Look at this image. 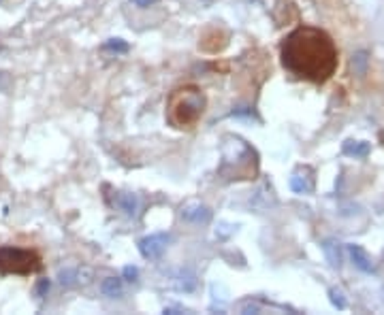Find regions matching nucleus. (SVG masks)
Returning a JSON list of instances; mask_svg holds the SVG:
<instances>
[{"mask_svg":"<svg viewBox=\"0 0 384 315\" xmlns=\"http://www.w3.org/2000/svg\"><path fill=\"white\" fill-rule=\"evenodd\" d=\"M282 62L292 75L301 79L325 81L337 66V50L327 32L305 26L286 36Z\"/></svg>","mask_w":384,"mask_h":315,"instance_id":"nucleus-1","label":"nucleus"},{"mask_svg":"<svg viewBox=\"0 0 384 315\" xmlns=\"http://www.w3.org/2000/svg\"><path fill=\"white\" fill-rule=\"evenodd\" d=\"M205 111V96L196 85L177 87L167 105V120L175 128H192Z\"/></svg>","mask_w":384,"mask_h":315,"instance_id":"nucleus-2","label":"nucleus"},{"mask_svg":"<svg viewBox=\"0 0 384 315\" xmlns=\"http://www.w3.org/2000/svg\"><path fill=\"white\" fill-rule=\"evenodd\" d=\"M41 256L19 247H0V273L3 275H32L41 271Z\"/></svg>","mask_w":384,"mask_h":315,"instance_id":"nucleus-3","label":"nucleus"},{"mask_svg":"<svg viewBox=\"0 0 384 315\" xmlns=\"http://www.w3.org/2000/svg\"><path fill=\"white\" fill-rule=\"evenodd\" d=\"M169 235H163V232H158V235H150V237H143L139 241V252L143 258L148 260H158L165 252H167V245H169Z\"/></svg>","mask_w":384,"mask_h":315,"instance_id":"nucleus-4","label":"nucleus"},{"mask_svg":"<svg viewBox=\"0 0 384 315\" xmlns=\"http://www.w3.org/2000/svg\"><path fill=\"white\" fill-rule=\"evenodd\" d=\"M182 217L190 224H196V226H205L212 219V211L201 202H188L182 207Z\"/></svg>","mask_w":384,"mask_h":315,"instance_id":"nucleus-5","label":"nucleus"},{"mask_svg":"<svg viewBox=\"0 0 384 315\" xmlns=\"http://www.w3.org/2000/svg\"><path fill=\"white\" fill-rule=\"evenodd\" d=\"M348 254H350V258H352V262H354V266L358 268V271H363V273H374L376 271L374 258L361 245H348Z\"/></svg>","mask_w":384,"mask_h":315,"instance_id":"nucleus-6","label":"nucleus"},{"mask_svg":"<svg viewBox=\"0 0 384 315\" xmlns=\"http://www.w3.org/2000/svg\"><path fill=\"white\" fill-rule=\"evenodd\" d=\"M323 252L329 260V264L333 268H342V262H344V250H342V243L335 241V239H327L323 243Z\"/></svg>","mask_w":384,"mask_h":315,"instance_id":"nucleus-7","label":"nucleus"},{"mask_svg":"<svg viewBox=\"0 0 384 315\" xmlns=\"http://www.w3.org/2000/svg\"><path fill=\"white\" fill-rule=\"evenodd\" d=\"M101 292L109 298H120L122 292H124V285H122V279L118 277H107L103 283H101Z\"/></svg>","mask_w":384,"mask_h":315,"instance_id":"nucleus-8","label":"nucleus"},{"mask_svg":"<svg viewBox=\"0 0 384 315\" xmlns=\"http://www.w3.org/2000/svg\"><path fill=\"white\" fill-rule=\"evenodd\" d=\"M370 151H372V147L365 141H346L344 143V153L350 158H367Z\"/></svg>","mask_w":384,"mask_h":315,"instance_id":"nucleus-9","label":"nucleus"},{"mask_svg":"<svg viewBox=\"0 0 384 315\" xmlns=\"http://www.w3.org/2000/svg\"><path fill=\"white\" fill-rule=\"evenodd\" d=\"M116 202H118V207L126 215H134V213H137V209H139V198L134 196V194H120L116 198Z\"/></svg>","mask_w":384,"mask_h":315,"instance_id":"nucleus-10","label":"nucleus"},{"mask_svg":"<svg viewBox=\"0 0 384 315\" xmlns=\"http://www.w3.org/2000/svg\"><path fill=\"white\" fill-rule=\"evenodd\" d=\"M290 188H292V192H297V194H307L312 190V182L305 177H301L299 173H295L290 177Z\"/></svg>","mask_w":384,"mask_h":315,"instance_id":"nucleus-11","label":"nucleus"},{"mask_svg":"<svg viewBox=\"0 0 384 315\" xmlns=\"http://www.w3.org/2000/svg\"><path fill=\"white\" fill-rule=\"evenodd\" d=\"M194 285H196V279H194V275L190 271H182V273H179V277H177V281H175V287L184 290V292L194 290Z\"/></svg>","mask_w":384,"mask_h":315,"instance_id":"nucleus-12","label":"nucleus"},{"mask_svg":"<svg viewBox=\"0 0 384 315\" xmlns=\"http://www.w3.org/2000/svg\"><path fill=\"white\" fill-rule=\"evenodd\" d=\"M58 279L64 287H73L77 285V268H62V271L58 273Z\"/></svg>","mask_w":384,"mask_h":315,"instance_id":"nucleus-13","label":"nucleus"},{"mask_svg":"<svg viewBox=\"0 0 384 315\" xmlns=\"http://www.w3.org/2000/svg\"><path fill=\"white\" fill-rule=\"evenodd\" d=\"M329 298H331V305L335 309H340V311L346 309V298H344V292L340 287H331L329 290Z\"/></svg>","mask_w":384,"mask_h":315,"instance_id":"nucleus-14","label":"nucleus"},{"mask_svg":"<svg viewBox=\"0 0 384 315\" xmlns=\"http://www.w3.org/2000/svg\"><path fill=\"white\" fill-rule=\"evenodd\" d=\"M77 281L81 283V285H85V283H90L92 281V271H90V268H77Z\"/></svg>","mask_w":384,"mask_h":315,"instance_id":"nucleus-15","label":"nucleus"},{"mask_svg":"<svg viewBox=\"0 0 384 315\" xmlns=\"http://www.w3.org/2000/svg\"><path fill=\"white\" fill-rule=\"evenodd\" d=\"M107 50H114V52H126L128 50V45L122 43V39H111L107 45H105Z\"/></svg>","mask_w":384,"mask_h":315,"instance_id":"nucleus-16","label":"nucleus"},{"mask_svg":"<svg viewBox=\"0 0 384 315\" xmlns=\"http://www.w3.org/2000/svg\"><path fill=\"white\" fill-rule=\"evenodd\" d=\"M259 311H261V305L259 303H252V301L241 303V313H259Z\"/></svg>","mask_w":384,"mask_h":315,"instance_id":"nucleus-17","label":"nucleus"},{"mask_svg":"<svg viewBox=\"0 0 384 315\" xmlns=\"http://www.w3.org/2000/svg\"><path fill=\"white\" fill-rule=\"evenodd\" d=\"M48 292H50V281H48V279H41V281L37 283V296L43 298L45 294H48Z\"/></svg>","mask_w":384,"mask_h":315,"instance_id":"nucleus-18","label":"nucleus"},{"mask_svg":"<svg viewBox=\"0 0 384 315\" xmlns=\"http://www.w3.org/2000/svg\"><path fill=\"white\" fill-rule=\"evenodd\" d=\"M124 277L128 279V281H137V277H139V271L134 266H126L124 268Z\"/></svg>","mask_w":384,"mask_h":315,"instance_id":"nucleus-19","label":"nucleus"},{"mask_svg":"<svg viewBox=\"0 0 384 315\" xmlns=\"http://www.w3.org/2000/svg\"><path fill=\"white\" fill-rule=\"evenodd\" d=\"M134 3H139V5H152L154 0H134Z\"/></svg>","mask_w":384,"mask_h":315,"instance_id":"nucleus-20","label":"nucleus"}]
</instances>
